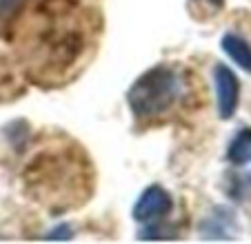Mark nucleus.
Returning a JSON list of instances; mask_svg holds the SVG:
<instances>
[{
	"mask_svg": "<svg viewBox=\"0 0 251 244\" xmlns=\"http://www.w3.org/2000/svg\"><path fill=\"white\" fill-rule=\"evenodd\" d=\"M216 89H218L220 116L231 118L238 107V91H240V87H238V78L225 65L216 67Z\"/></svg>",
	"mask_w": 251,
	"mask_h": 244,
	"instance_id": "nucleus-5",
	"label": "nucleus"
},
{
	"mask_svg": "<svg viewBox=\"0 0 251 244\" xmlns=\"http://www.w3.org/2000/svg\"><path fill=\"white\" fill-rule=\"evenodd\" d=\"M251 158V129H242L236 138H233L231 146H229V160L242 165Z\"/></svg>",
	"mask_w": 251,
	"mask_h": 244,
	"instance_id": "nucleus-7",
	"label": "nucleus"
},
{
	"mask_svg": "<svg viewBox=\"0 0 251 244\" xmlns=\"http://www.w3.org/2000/svg\"><path fill=\"white\" fill-rule=\"evenodd\" d=\"M223 47L227 49V53L238 62V65L242 67V69L251 73V47L245 43V40H242V38L229 33V36H225Z\"/></svg>",
	"mask_w": 251,
	"mask_h": 244,
	"instance_id": "nucleus-6",
	"label": "nucleus"
},
{
	"mask_svg": "<svg viewBox=\"0 0 251 244\" xmlns=\"http://www.w3.org/2000/svg\"><path fill=\"white\" fill-rule=\"evenodd\" d=\"M102 29L100 0H18L0 36L11 43L14 67L25 82L62 89L91 65Z\"/></svg>",
	"mask_w": 251,
	"mask_h": 244,
	"instance_id": "nucleus-1",
	"label": "nucleus"
},
{
	"mask_svg": "<svg viewBox=\"0 0 251 244\" xmlns=\"http://www.w3.org/2000/svg\"><path fill=\"white\" fill-rule=\"evenodd\" d=\"M20 189L51 216L76 211L94 197V162L74 138H45L36 142L20 167Z\"/></svg>",
	"mask_w": 251,
	"mask_h": 244,
	"instance_id": "nucleus-2",
	"label": "nucleus"
},
{
	"mask_svg": "<svg viewBox=\"0 0 251 244\" xmlns=\"http://www.w3.org/2000/svg\"><path fill=\"white\" fill-rule=\"evenodd\" d=\"M198 7H209L211 14H218V11H223L225 0H198Z\"/></svg>",
	"mask_w": 251,
	"mask_h": 244,
	"instance_id": "nucleus-8",
	"label": "nucleus"
},
{
	"mask_svg": "<svg viewBox=\"0 0 251 244\" xmlns=\"http://www.w3.org/2000/svg\"><path fill=\"white\" fill-rule=\"evenodd\" d=\"M129 109L140 129L149 131L169 122L189 120L204 107L200 75L185 65H158L142 73L127 94Z\"/></svg>",
	"mask_w": 251,
	"mask_h": 244,
	"instance_id": "nucleus-3",
	"label": "nucleus"
},
{
	"mask_svg": "<svg viewBox=\"0 0 251 244\" xmlns=\"http://www.w3.org/2000/svg\"><path fill=\"white\" fill-rule=\"evenodd\" d=\"M169 209H171L169 193L160 187H151L142 193V197L138 200L133 216H136L138 222H153V220L165 216Z\"/></svg>",
	"mask_w": 251,
	"mask_h": 244,
	"instance_id": "nucleus-4",
	"label": "nucleus"
}]
</instances>
